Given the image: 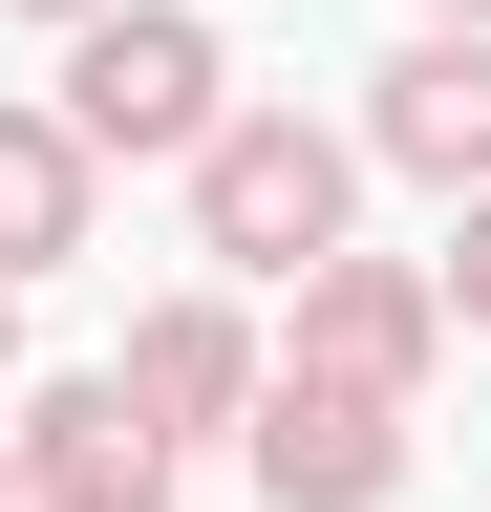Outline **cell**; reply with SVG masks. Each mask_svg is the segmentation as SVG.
Returning <instances> with one entry per match:
<instances>
[{
	"mask_svg": "<svg viewBox=\"0 0 491 512\" xmlns=\"http://www.w3.org/2000/svg\"><path fill=\"white\" fill-rule=\"evenodd\" d=\"M427 22H470V43H491V0H427Z\"/></svg>",
	"mask_w": 491,
	"mask_h": 512,
	"instance_id": "7c38bea8",
	"label": "cell"
},
{
	"mask_svg": "<svg viewBox=\"0 0 491 512\" xmlns=\"http://www.w3.org/2000/svg\"><path fill=\"white\" fill-rule=\"evenodd\" d=\"M427 299H449V342H491V192H449V256H427Z\"/></svg>",
	"mask_w": 491,
	"mask_h": 512,
	"instance_id": "9c48e42d",
	"label": "cell"
},
{
	"mask_svg": "<svg viewBox=\"0 0 491 512\" xmlns=\"http://www.w3.org/2000/svg\"><path fill=\"white\" fill-rule=\"evenodd\" d=\"M107 235V171L65 107H0V278H65V256Z\"/></svg>",
	"mask_w": 491,
	"mask_h": 512,
	"instance_id": "ba28073f",
	"label": "cell"
},
{
	"mask_svg": "<svg viewBox=\"0 0 491 512\" xmlns=\"http://www.w3.org/2000/svg\"><path fill=\"white\" fill-rule=\"evenodd\" d=\"M86 128V171H129V150H171L193 171V128L235 107V43L193 22V0H107V22H65V86H43Z\"/></svg>",
	"mask_w": 491,
	"mask_h": 512,
	"instance_id": "7a4b0ae2",
	"label": "cell"
},
{
	"mask_svg": "<svg viewBox=\"0 0 491 512\" xmlns=\"http://www.w3.org/2000/svg\"><path fill=\"white\" fill-rule=\"evenodd\" d=\"M22 22H107V0H22Z\"/></svg>",
	"mask_w": 491,
	"mask_h": 512,
	"instance_id": "8fae6325",
	"label": "cell"
},
{
	"mask_svg": "<svg viewBox=\"0 0 491 512\" xmlns=\"http://www.w3.org/2000/svg\"><path fill=\"white\" fill-rule=\"evenodd\" d=\"M342 214H363V150L321 107H214L193 128V256L214 278H299V256H342Z\"/></svg>",
	"mask_w": 491,
	"mask_h": 512,
	"instance_id": "6da1fadb",
	"label": "cell"
},
{
	"mask_svg": "<svg viewBox=\"0 0 491 512\" xmlns=\"http://www.w3.org/2000/svg\"><path fill=\"white\" fill-rule=\"evenodd\" d=\"M299 384H363V406H427V363H449V299H427V256H299Z\"/></svg>",
	"mask_w": 491,
	"mask_h": 512,
	"instance_id": "3957f363",
	"label": "cell"
},
{
	"mask_svg": "<svg viewBox=\"0 0 491 512\" xmlns=\"http://www.w3.org/2000/svg\"><path fill=\"white\" fill-rule=\"evenodd\" d=\"M0 363H22V278H0Z\"/></svg>",
	"mask_w": 491,
	"mask_h": 512,
	"instance_id": "30bf717a",
	"label": "cell"
},
{
	"mask_svg": "<svg viewBox=\"0 0 491 512\" xmlns=\"http://www.w3.org/2000/svg\"><path fill=\"white\" fill-rule=\"evenodd\" d=\"M235 470H257V512H385V491H406V406L278 363L257 406H235Z\"/></svg>",
	"mask_w": 491,
	"mask_h": 512,
	"instance_id": "277c9868",
	"label": "cell"
},
{
	"mask_svg": "<svg viewBox=\"0 0 491 512\" xmlns=\"http://www.w3.org/2000/svg\"><path fill=\"white\" fill-rule=\"evenodd\" d=\"M342 150H385V171H427V192H491V43H470V22H427L385 86H363Z\"/></svg>",
	"mask_w": 491,
	"mask_h": 512,
	"instance_id": "52a82bcc",
	"label": "cell"
},
{
	"mask_svg": "<svg viewBox=\"0 0 491 512\" xmlns=\"http://www.w3.org/2000/svg\"><path fill=\"white\" fill-rule=\"evenodd\" d=\"M0 491H22V512H171V448H150V406H129V384H43V406L22 427H0Z\"/></svg>",
	"mask_w": 491,
	"mask_h": 512,
	"instance_id": "5b68a950",
	"label": "cell"
},
{
	"mask_svg": "<svg viewBox=\"0 0 491 512\" xmlns=\"http://www.w3.org/2000/svg\"><path fill=\"white\" fill-rule=\"evenodd\" d=\"M107 384L150 406V448H193V427H235V406L278 384V342L235 320V278H193V299H150V320H129V363H107Z\"/></svg>",
	"mask_w": 491,
	"mask_h": 512,
	"instance_id": "8992f818",
	"label": "cell"
},
{
	"mask_svg": "<svg viewBox=\"0 0 491 512\" xmlns=\"http://www.w3.org/2000/svg\"><path fill=\"white\" fill-rule=\"evenodd\" d=\"M0 512H22V491H0Z\"/></svg>",
	"mask_w": 491,
	"mask_h": 512,
	"instance_id": "4fadbf2b",
	"label": "cell"
}]
</instances>
